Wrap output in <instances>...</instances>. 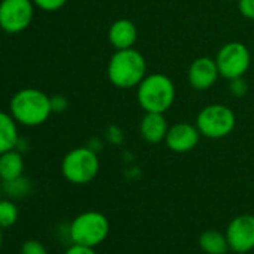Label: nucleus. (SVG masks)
Segmentation results:
<instances>
[{"label":"nucleus","mask_w":254,"mask_h":254,"mask_svg":"<svg viewBox=\"0 0 254 254\" xmlns=\"http://www.w3.org/2000/svg\"><path fill=\"white\" fill-rule=\"evenodd\" d=\"M9 112L20 126L38 127L53 114L51 97L38 88H21L12 96Z\"/></svg>","instance_id":"nucleus-1"},{"label":"nucleus","mask_w":254,"mask_h":254,"mask_svg":"<svg viewBox=\"0 0 254 254\" xmlns=\"http://www.w3.org/2000/svg\"><path fill=\"white\" fill-rule=\"evenodd\" d=\"M147 76V60L135 48L115 50L108 63V79L121 90L138 87Z\"/></svg>","instance_id":"nucleus-2"},{"label":"nucleus","mask_w":254,"mask_h":254,"mask_svg":"<svg viewBox=\"0 0 254 254\" xmlns=\"http://www.w3.org/2000/svg\"><path fill=\"white\" fill-rule=\"evenodd\" d=\"M136 97L144 112L165 114L175 102L177 90L174 81L165 73H150L136 87Z\"/></svg>","instance_id":"nucleus-3"},{"label":"nucleus","mask_w":254,"mask_h":254,"mask_svg":"<svg viewBox=\"0 0 254 254\" xmlns=\"http://www.w3.org/2000/svg\"><path fill=\"white\" fill-rule=\"evenodd\" d=\"M236 126L235 112L224 103L203 106L196 117V127L208 139H223L229 136Z\"/></svg>","instance_id":"nucleus-4"},{"label":"nucleus","mask_w":254,"mask_h":254,"mask_svg":"<svg viewBox=\"0 0 254 254\" xmlns=\"http://www.w3.org/2000/svg\"><path fill=\"white\" fill-rule=\"evenodd\" d=\"M100 169L96 151L90 147H78L70 150L62 160V174L72 184L91 183Z\"/></svg>","instance_id":"nucleus-5"},{"label":"nucleus","mask_w":254,"mask_h":254,"mask_svg":"<svg viewBox=\"0 0 254 254\" xmlns=\"http://www.w3.org/2000/svg\"><path fill=\"white\" fill-rule=\"evenodd\" d=\"M69 235L73 244L94 248L109 235V221L99 211H85L70 223Z\"/></svg>","instance_id":"nucleus-6"},{"label":"nucleus","mask_w":254,"mask_h":254,"mask_svg":"<svg viewBox=\"0 0 254 254\" xmlns=\"http://www.w3.org/2000/svg\"><path fill=\"white\" fill-rule=\"evenodd\" d=\"M215 63L220 76L224 79L241 78L247 73L251 64V53L242 42L233 41L224 44L215 56Z\"/></svg>","instance_id":"nucleus-7"},{"label":"nucleus","mask_w":254,"mask_h":254,"mask_svg":"<svg viewBox=\"0 0 254 254\" xmlns=\"http://www.w3.org/2000/svg\"><path fill=\"white\" fill-rule=\"evenodd\" d=\"M35 3L32 0H0V29L9 35L21 33L32 24Z\"/></svg>","instance_id":"nucleus-8"},{"label":"nucleus","mask_w":254,"mask_h":254,"mask_svg":"<svg viewBox=\"0 0 254 254\" xmlns=\"http://www.w3.org/2000/svg\"><path fill=\"white\" fill-rule=\"evenodd\" d=\"M229 248L235 253L245 254L254 250V215L242 214L235 217L226 230Z\"/></svg>","instance_id":"nucleus-9"},{"label":"nucleus","mask_w":254,"mask_h":254,"mask_svg":"<svg viewBox=\"0 0 254 254\" xmlns=\"http://www.w3.org/2000/svg\"><path fill=\"white\" fill-rule=\"evenodd\" d=\"M200 132L196 124L181 121L174 126H169V130L165 139L166 147L174 153H189L194 150L200 141Z\"/></svg>","instance_id":"nucleus-10"},{"label":"nucleus","mask_w":254,"mask_h":254,"mask_svg":"<svg viewBox=\"0 0 254 254\" xmlns=\"http://www.w3.org/2000/svg\"><path fill=\"white\" fill-rule=\"evenodd\" d=\"M220 72L215 63V59L211 57H197L191 62L187 70V79L191 88L205 91L209 90L218 79Z\"/></svg>","instance_id":"nucleus-11"},{"label":"nucleus","mask_w":254,"mask_h":254,"mask_svg":"<svg viewBox=\"0 0 254 254\" xmlns=\"http://www.w3.org/2000/svg\"><path fill=\"white\" fill-rule=\"evenodd\" d=\"M108 41L115 50H129L133 48L138 41V29L132 20L118 18L108 30Z\"/></svg>","instance_id":"nucleus-12"},{"label":"nucleus","mask_w":254,"mask_h":254,"mask_svg":"<svg viewBox=\"0 0 254 254\" xmlns=\"http://www.w3.org/2000/svg\"><path fill=\"white\" fill-rule=\"evenodd\" d=\"M169 130L165 114L160 112H145L139 123L141 138L148 144H160L165 142Z\"/></svg>","instance_id":"nucleus-13"},{"label":"nucleus","mask_w":254,"mask_h":254,"mask_svg":"<svg viewBox=\"0 0 254 254\" xmlns=\"http://www.w3.org/2000/svg\"><path fill=\"white\" fill-rule=\"evenodd\" d=\"M20 141L18 123L11 112L0 111V154L15 150Z\"/></svg>","instance_id":"nucleus-14"},{"label":"nucleus","mask_w":254,"mask_h":254,"mask_svg":"<svg viewBox=\"0 0 254 254\" xmlns=\"http://www.w3.org/2000/svg\"><path fill=\"white\" fill-rule=\"evenodd\" d=\"M24 172V159L23 153L15 150L0 154V180L3 183L21 177Z\"/></svg>","instance_id":"nucleus-15"},{"label":"nucleus","mask_w":254,"mask_h":254,"mask_svg":"<svg viewBox=\"0 0 254 254\" xmlns=\"http://www.w3.org/2000/svg\"><path fill=\"white\" fill-rule=\"evenodd\" d=\"M199 247L206 254H226L229 248L226 233L218 230H205L199 236Z\"/></svg>","instance_id":"nucleus-16"},{"label":"nucleus","mask_w":254,"mask_h":254,"mask_svg":"<svg viewBox=\"0 0 254 254\" xmlns=\"http://www.w3.org/2000/svg\"><path fill=\"white\" fill-rule=\"evenodd\" d=\"M2 190L9 196V197H15V199H23L27 194L32 193V183L24 177H18L15 180L11 181H5L2 186Z\"/></svg>","instance_id":"nucleus-17"},{"label":"nucleus","mask_w":254,"mask_h":254,"mask_svg":"<svg viewBox=\"0 0 254 254\" xmlns=\"http://www.w3.org/2000/svg\"><path fill=\"white\" fill-rule=\"evenodd\" d=\"M20 217L18 206L9 199H0V227H12Z\"/></svg>","instance_id":"nucleus-18"},{"label":"nucleus","mask_w":254,"mask_h":254,"mask_svg":"<svg viewBox=\"0 0 254 254\" xmlns=\"http://www.w3.org/2000/svg\"><path fill=\"white\" fill-rule=\"evenodd\" d=\"M20 254H48V251H47V247L41 241L29 239L21 245Z\"/></svg>","instance_id":"nucleus-19"},{"label":"nucleus","mask_w":254,"mask_h":254,"mask_svg":"<svg viewBox=\"0 0 254 254\" xmlns=\"http://www.w3.org/2000/svg\"><path fill=\"white\" fill-rule=\"evenodd\" d=\"M32 2L36 8L45 12H56L67 3V0H32Z\"/></svg>","instance_id":"nucleus-20"},{"label":"nucleus","mask_w":254,"mask_h":254,"mask_svg":"<svg viewBox=\"0 0 254 254\" xmlns=\"http://www.w3.org/2000/svg\"><path fill=\"white\" fill-rule=\"evenodd\" d=\"M229 91H230L235 97L241 99V97H244V96L248 93V82L244 79V76H241V78H235V79H230Z\"/></svg>","instance_id":"nucleus-21"},{"label":"nucleus","mask_w":254,"mask_h":254,"mask_svg":"<svg viewBox=\"0 0 254 254\" xmlns=\"http://www.w3.org/2000/svg\"><path fill=\"white\" fill-rule=\"evenodd\" d=\"M238 9L244 18L254 21V0H238Z\"/></svg>","instance_id":"nucleus-22"},{"label":"nucleus","mask_w":254,"mask_h":254,"mask_svg":"<svg viewBox=\"0 0 254 254\" xmlns=\"http://www.w3.org/2000/svg\"><path fill=\"white\" fill-rule=\"evenodd\" d=\"M67 99L64 97V96H60V94H57V96H53L51 97V108H53V112H63V111H66V108H67Z\"/></svg>","instance_id":"nucleus-23"},{"label":"nucleus","mask_w":254,"mask_h":254,"mask_svg":"<svg viewBox=\"0 0 254 254\" xmlns=\"http://www.w3.org/2000/svg\"><path fill=\"white\" fill-rule=\"evenodd\" d=\"M64 254H97L94 251L93 247H85V245H79V244H73L72 247H69L66 250Z\"/></svg>","instance_id":"nucleus-24"},{"label":"nucleus","mask_w":254,"mask_h":254,"mask_svg":"<svg viewBox=\"0 0 254 254\" xmlns=\"http://www.w3.org/2000/svg\"><path fill=\"white\" fill-rule=\"evenodd\" d=\"M2 227H0V250H2V244H3V233H2Z\"/></svg>","instance_id":"nucleus-25"},{"label":"nucleus","mask_w":254,"mask_h":254,"mask_svg":"<svg viewBox=\"0 0 254 254\" xmlns=\"http://www.w3.org/2000/svg\"><path fill=\"white\" fill-rule=\"evenodd\" d=\"M2 191H3V190H2V186H0V199H2Z\"/></svg>","instance_id":"nucleus-26"}]
</instances>
